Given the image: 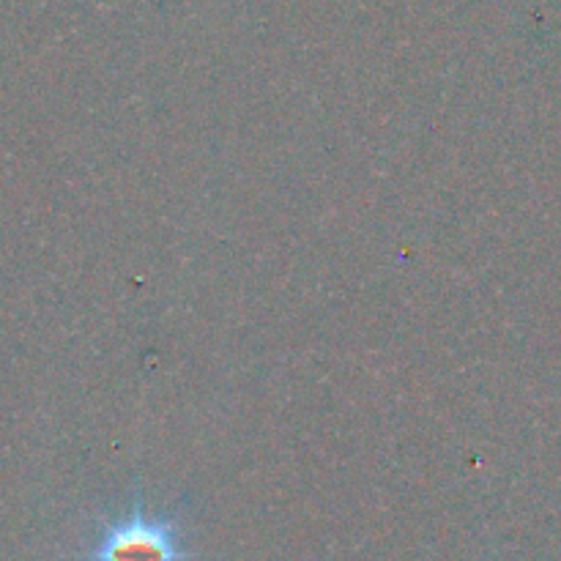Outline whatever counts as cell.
<instances>
[{"label": "cell", "instance_id": "6da1fadb", "mask_svg": "<svg viewBox=\"0 0 561 561\" xmlns=\"http://www.w3.org/2000/svg\"><path fill=\"white\" fill-rule=\"evenodd\" d=\"M179 520L164 513H148L135 502L126 513L104 524L88 561H190Z\"/></svg>", "mask_w": 561, "mask_h": 561}]
</instances>
